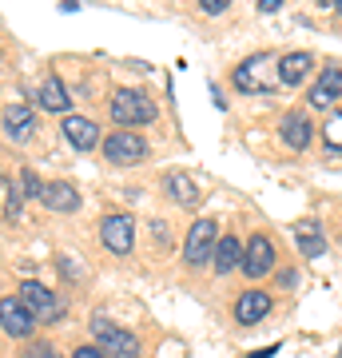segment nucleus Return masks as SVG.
<instances>
[{
	"label": "nucleus",
	"mask_w": 342,
	"mask_h": 358,
	"mask_svg": "<svg viewBox=\"0 0 342 358\" xmlns=\"http://www.w3.org/2000/svg\"><path fill=\"white\" fill-rule=\"evenodd\" d=\"M92 334H96V346L104 350V358H140L136 334L124 331V327H115V322L104 319V315L92 319Z\"/></svg>",
	"instance_id": "f257e3e1"
},
{
	"label": "nucleus",
	"mask_w": 342,
	"mask_h": 358,
	"mask_svg": "<svg viewBox=\"0 0 342 358\" xmlns=\"http://www.w3.org/2000/svg\"><path fill=\"white\" fill-rule=\"evenodd\" d=\"M112 120L115 124H124V131L140 128V124H152L155 120V103L136 88H120L112 96Z\"/></svg>",
	"instance_id": "f03ea898"
},
{
	"label": "nucleus",
	"mask_w": 342,
	"mask_h": 358,
	"mask_svg": "<svg viewBox=\"0 0 342 358\" xmlns=\"http://www.w3.org/2000/svg\"><path fill=\"white\" fill-rule=\"evenodd\" d=\"M215 243H219L215 219H195L191 231H187V243H183V259H187V267H203V263H211Z\"/></svg>",
	"instance_id": "7ed1b4c3"
},
{
	"label": "nucleus",
	"mask_w": 342,
	"mask_h": 358,
	"mask_svg": "<svg viewBox=\"0 0 342 358\" xmlns=\"http://www.w3.org/2000/svg\"><path fill=\"white\" fill-rule=\"evenodd\" d=\"M16 299H20V303H24V307L36 315V322H56V319L64 315V303L48 291V287H40L36 279H24V282H20V294H16Z\"/></svg>",
	"instance_id": "20e7f679"
},
{
	"label": "nucleus",
	"mask_w": 342,
	"mask_h": 358,
	"mask_svg": "<svg viewBox=\"0 0 342 358\" xmlns=\"http://www.w3.org/2000/svg\"><path fill=\"white\" fill-rule=\"evenodd\" d=\"M104 159L108 164H143L148 159V143L136 131H115V136L104 140Z\"/></svg>",
	"instance_id": "39448f33"
},
{
	"label": "nucleus",
	"mask_w": 342,
	"mask_h": 358,
	"mask_svg": "<svg viewBox=\"0 0 342 358\" xmlns=\"http://www.w3.org/2000/svg\"><path fill=\"white\" fill-rule=\"evenodd\" d=\"M100 239L112 255H131V243H136V223H131V215H108L100 223Z\"/></svg>",
	"instance_id": "423d86ee"
},
{
	"label": "nucleus",
	"mask_w": 342,
	"mask_h": 358,
	"mask_svg": "<svg viewBox=\"0 0 342 358\" xmlns=\"http://www.w3.org/2000/svg\"><path fill=\"white\" fill-rule=\"evenodd\" d=\"M266 68H271V56H251V60H243L235 68V88L239 92H271L275 88V80L266 76Z\"/></svg>",
	"instance_id": "0eeeda50"
},
{
	"label": "nucleus",
	"mask_w": 342,
	"mask_h": 358,
	"mask_svg": "<svg viewBox=\"0 0 342 358\" xmlns=\"http://www.w3.org/2000/svg\"><path fill=\"white\" fill-rule=\"evenodd\" d=\"M243 271H247V279H263L275 271V243L266 235H251V243L243 251Z\"/></svg>",
	"instance_id": "6e6552de"
},
{
	"label": "nucleus",
	"mask_w": 342,
	"mask_h": 358,
	"mask_svg": "<svg viewBox=\"0 0 342 358\" xmlns=\"http://www.w3.org/2000/svg\"><path fill=\"white\" fill-rule=\"evenodd\" d=\"M0 327H4V334H13V338H28V334L36 331V315L20 299H4L0 303Z\"/></svg>",
	"instance_id": "1a4fd4ad"
},
{
	"label": "nucleus",
	"mask_w": 342,
	"mask_h": 358,
	"mask_svg": "<svg viewBox=\"0 0 342 358\" xmlns=\"http://www.w3.org/2000/svg\"><path fill=\"white\" fill-rule=\"evenodd\" d=\"M339 96H342V72L334 64H327L322 72H318V80L311 84L306 100H311V108H334Z\"/></svg>",
	"instance_id": "9d476101"
},
{
	"label": "nucleus",
	"mask_w": 342,
	"mask_h": 358,
	"mask_svg": "<svg viewBox=\"0 0 342 358\" xmlns=\"http://www.w3.org/2000/svg\"><path fill=\"white\" fill-rule=\"evenodd\" d=\"M291 235H294V247H299L306 259H318L322 251H327V231H322L318 219H299V223L291 227Z\"/></svg>",
	"instance_id": "9b49d317"
},
{
	"label": "nucleus",
	"mask_w": 342,
	"mask_h": 358,
	"mask_svg": "<svg viewBox=\"0 0 342 358\" xmlns=\"http://www.w3.org/2000/svg\"><path fill=\"white\" fill-rule=\"evenodd\" d=\"M266 315H271V294L266 291H243L235 299V319H239V327H255Z\"/></svg>",
	"instance_id": "f8f14e48"
},
{
	"label": "nucleus",
	"mask_w": 342,
	"mask_h": 358,
	"mask_svg": "<svg viewBox=\"0 0 342 358\" xmlns=\"http://www.w3.org/2000/svg\"><path fill=\"white\" fill-rule=\"evenodd\" d=\"M64 136H68V143L72 148H80V152H92L96 143H100V128L92 124L88 115H64Z\"/></svg>",
	"instance_id": "ddd939ff"
},
{
	"label": "nucleus",
	"mask_w": 342,
	"mask_h": 358,
	"mask_svg": "<svg viewBox=\"0 0 342 358\" xmlns=\"http://www.w3.org/2000/svg\"><path fill=\"white\" fill-rule=\"evenodd\" d=\"M279 136H283V143H287V148L303 152L306 143H311V136H315V128H311V120H306L303 112H291V115H283Z\"/></svg>",
	"instance_id": "4468645a"
},
{
	"label": "nucleus",
	"mask_w": 342,
	"mask_h": 358,
	"mask_svg": "<svg viewBox=\"0 0 342 358\" xmlns=\"http://www.w3.org/2000/svg\"><path fill=\"white\" fill-rule=\"evenodd\" d=\"M36 128V112L28 108V103H8L4 108V131L13 136V140H28Z\"/></svg>",
	"instance_id": "2eb2a0df"
},
{
	"label": "nucleus",
	"mask_w": 342,
	"mask_h": 358,
	"mask_svg": "<svg viewBox=\"0 0 342 358\" xmlns=\"http://www.w3.org/2000/svg\"><path fill=\"white\" fill-rule=\"evenodd\" d=\"M164 192L171 195L179 207H195L199 203V183H195L187 171H171V176L164 179Z\"/></svg>",
	"instance_id": "dca6fc26"
},
{
	"label": "nucleus",
	"mask_w": 342,
	"mask_h": 358,
	"mask_svg": "<svg viewBox=\"0 0 342 358\" xmlns=\"http://www.w3.org/2000/svg\"><path fill=\"white\" fill-rule=\"evenodd\" d=\"M44 207H52V211H76L80 207V192L72 187V183H64V179H56V183H44Z\"/></svg>",
	"instance_id": "f3484780"
},
{
	"label": "nucleus",
	"mask_w": 342,
	"mask_h": 358,
	"mask_svg": "<svg viewBox=\"0 0 342 358\" xmlns=\"http://www.w3.org/2000/svg\"><path fill=\"white\" fill-rule=\"evenodd\" d=\"M311 64H315V56L311 52H287L279 60V84H303L306 72H311Z\"/></svg>",
	"instance_id": "a211bd4d"
},
{
	"label": "nucleus",
	"mask_w": 342,
	"mask_h": 358,
	"mask_svg": "<svg viewBox=\"0 0 342 358\" xmlns=\"http://www.w3.org/2000/svg\"><path fill=\"white\" fill-rule=\"evenodd\" d=\"M211 263H215L219 275H231L235 267H243V247L235 235H227V239H219L215 243V255H211Z\"/></svg>",
	"instance_id": "6ab92c4d"
},
{
	"label": "nucleus",
	"mask_w": 342,
	"mask_h": 358,
	"mask_svg": "<svg viewBox=\"0 0 342 358\" xmlns=\"http://www.w3.org/2000/svg\"><path fill=\"white\" fill-rule=\"evenodd\" d=\"M68 103H72L68 100V88H64L56 76L40 84V108H44V112H68Z\"/></svg>",
	"instance_id": "aec40b11"
},
{
	"label": "nucleus",
	"mask_w": 342,
	"mask_h": 358,
	"mask_svg": "<svg viewBox=\"0 0 342 358\" xmlns=\"http://www.w3.org/2000/svg\"><path fill=\"white\" fill-rule=\"evenodd\" d=\"M322 148L327 152H342V112H330L322 124Z\"/></svg>",
	"instance_id": "412c9836"
},
{
	"label": "nucleus",
	"mask_w": 342,
	"mask_h": 358,
	"mask_svg": "<svg viewBox=\"0 0 342 358\" xmlns=\"http://www.w3.org/2000/svg\"><path fill=\"white\" fill-rule=\"evenodd\" d=\"M20 192H24L28 199H36V195H44V183H40V176L32 171V167H24V171H20Z\"/></svg>",
	"instance_id": "4be33fe9"
},
{
	"label": "nucleus",
	"mask_w": 342,
	"mask_h": 358,
	"mask_svg": "<svg viewBox=\"0 0 342 358\" xmlns=\"http://www.w3.org/2000/svg\"><path fill=\"white\" fill-rule=\"evenodd\" d=\"M227 4H231V0H199V8H203L207 16H219L223 8H227Z\"/></svg>",
	"instance_id": "5701e85b"
},
{
	"label": "nucleus",
	"mask_w": 342,
	"mask_h": 358,
	"mask_svg": "<svg viewBox=\"0 0 342 358\" xmlns=\"http://www.w3.org/2000/svg\"><path fill=\"white\" fill-rule=\"evenodd\" d=\"M72 358H104V350L100 346H76V355Z\"/></svg>",
	"instance_id": "b1692460"
},
{
	"label": "nucleus",
	"mask_w": 342,
	"mask_h": 358,
	"mask_svg": "<svg viewBox=\"0 0 342 358\" xmlns=\"http://www.w3.org/2000/svg\"><path fill=\"white\" fill-rule=\"evenodd\" d=\"M294 282H299V271H279V287H287V291H291Z\"/></svg>",
	"instance_id": "393cba45"
},
{
	"label": "nucleus",
	"mask_w": 342,
	"mask_h": 358,
	"mask_svg": "<svg viewBox=\"0 0 342 358\" xmlns=\"http://www.w3.org/2000/svg\"><path fill=\"white\" fill-rule=\"evenodd\" d=\"M259 8H263V13H279L283 0H259Z\"/></svg>",
	"instance_id": "a878e982"
},
{
	"label": "nucleus",
	"mask_w": 342,
	"mask_h": 358,
	"mask_svg": "<svg viewBox=\"0 0 342 358\" xmlns=\"http://www.w3.org/2000/svg\"><path fill=\"white\" fill-rule=\"evenodd\" d=\"M279 355V346H266V350H259V355H251V358H275Z\"/></svg>",
	"instance_id": "bb28decb"
},
{
	"label": "nucleus",
	"mask_w": 342,
	"mask_h": 358,
	"mask_svg": "<svg viewBox=\"0 0 342 358\" xmlns=\"http://www.w3.org/2000/svg\"><path fill=\"white\" fill-rule=\"evenodd\" d=\"M40 358H56V355H52V346H48V343H40Z\"/></svg>",
	"instance_id": "cd10ccee"
},
{
	"label": "nucleus",
	"mask_w": 342,
	"mask_h": 358,
	"mask_svg": "<svg viewBox=\"0 0 342 358\" xmlns=\"http://www.w3.org/2000/svg\"><path fill=\"white\" fill-rule=\"evenodd\" d=\"M318 8H339V0H318Z\"/></svg>",
	"instance_id": "c85d7f7f"
},
{
	"label": "nucleus",
	"mask_w": 342,
	"mask_h": 358,
	"mask_svg": "<svg viewBox=\"0 0 342 358\" xmlns=\"http://www.w3.org/2000/svg\"><path fill=\"white\" fill-rule=\"evenodd\" d=\"M0 192H8V179H4V171H0Z\"/></svg>",
	"instance_id": "c756f323"
},
{
	"label": "nucleus",
	"mask_w": 342,
	"mask_h": 358,
	"mask_svg": "<svg viewBox=\"0 0 342 358\" xmlns=\"http://www.w3.org/2000/svg\"><path fill=\"white\" fill-rule=\"evenodd\" d=\"M339 13H342V0H339Z\"/></svg>",
	"instance_id": "7c9ffc66"
}]
</instances>
